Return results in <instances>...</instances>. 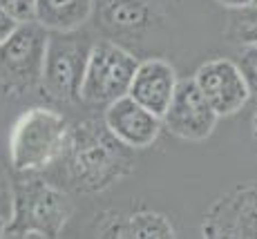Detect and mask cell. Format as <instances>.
<instances>
[{
  "mask_svg": "<svg viewBox=\"0 0 257 239\" xmlns=\"http://www.w3.org/2000/svg\"><path fill=\"white\" fill-rule=\"evenodd\" d=\"M67 123L58 112L32 107L18 118L12 132V166L18 172L43 170L63 152Z\"/></svg>",
  "mask_w": 257,
  "mask_h": 239,
  "instance_id": "6da1fadb",
  "label": "cell"
},
{
  "mask_svg": "<svg viewBox=\"0 0 257 239\" xmlns=\"http://www.w3.org/2000/svg\"><path fill=\"white\" fill-rule=\"evenodd\" d=\"M70 201L63 192L54 190L43 181L21 183L14 199V221L5 232L21 237H56L70 217Z\"/></svg>",
  "mask_w": 257,
  "mask_h": 239,
  "instance_id": "7a4b0ae2",
  "label": "cell"
},
{
  "mask_svg": "<svg viewBox=\"0 0 257 239\" xmlns=\"http://www.w3.org/2000/svg\"><path fill=\"white\" fill-rule=\"evenodd\" d=\"M139 67L137 58L112 43H98L87 58L81 98L92 105H110L130 92L132 78Z\"/></svg>",
  "mask_w": 257,
  "mask_h": 239,
  "instance_id": "3957f363",
  "label": "cell"
},
{
  "mask_svg": "<svg viewBox=\"0 0 257 239\" xmlns=\"http://www.w3.org/2000/svg\"><path fill=\"white\" fill-rule=\"evenodd\" d=\"M47 41L41 23H21L0 45V78L18 89L34 87L43 81Z\"/></svg>",
  "mask_w": 257,
  "mask_h": 239,
  "instance_id": "277c9868",
  "label": "cell"
},
{
  "mask_svg": "<svg viewBox=\"0 0 257 239\" xmlns=\"http://www.w3.org/2000/svg\"><path fill=\"white\" fill-rule=\"evenodd\" d=\"M90 123L78 126V132L72 143V172L74 183L78 188H103L118 177V163L123 161V154L118 152L121 141L110 134V139L103 132L90 130Z\"/></svg>",
  "mask_w": 257,
  "mask_h": 239,
  "instance_id": "5b68a950",
  "label": "cell"
},
{
  "mask_svg": "<svg viewBox=\"0 0 257 239\" xmlns=\"http://www.w3.org/2000/svg\"><path fill=\"white\" fill-rule=\"evenodd\" d=\"M92 47L94 45H90L85 36H54L47 41L43 83L54 98L61 101L81 98V85Z\"/></svg>",
  "mask_w": 257,
  "mask_h": 239,
  "instance_id": "8992f818",
  "label": "cell"
},
{
  "mask_svg": "<svg viewBox=\"0 0 257 239\" xmlns=\"http://www.w3.org/2000/svg\"><path fill=\"white\" fill-rule=\"evenodd\" d=\"M217 118L219 114L206 101V96L192 78V81L177 83L175 96H172L161 121L175 137L186 139V141H201V139L210 137V132L215 130Z\"/></svg>",
  "mask_w": 257,
  "mask_h": 239,
  "instance_id": "52a82bcc",
  "label": "cell"
},
{
  "mask_svg": "<svg viewBox=\"0 0 257 239\" xmlns=\"http://www.w3.org/2000/svg\"><path fill=\"white\" fill-rule=\"evenodd\" d=\"M195 83L219 116L235 114L250 98L248 85H246L239 65L233 61H226V58H215V61L204 63L197 69Z\"/></svg>",
  "mask_w": 257,
  "mask_h": 239,
  "instance_id": "ba28073f",
  "label": "cell"
},
{
  "mask_svg": "<svg viewBox=\"0 0 257 239\" xmlns=\"http://www.w3.org/2000/svg\"><path fill=\"white\" fill-rule=\"evenodd\" d=\"M161 116L137 103L130 94L116 98L105 109V128L125 148H148L152 146L161 130Z\"/></svg>",
  "mask_w": 257,
  "mask_h": 239,
  "instance_id": "9c48e42d",
  "label": "cell"
},
{
  "mask_svg": "<svg viewBox=\"0 0 257 239\" xmlns=\"http://www.w3.org/2000/svg\"><path fill=\"white\" fill-rule=\"evenodd\" d=\"M177 74L172 65L159 58H150V61L139 63L130 85V96L157 116H164L168 105H170L172 96L177 89Z\"/></svg>",
  "mask_w": 257,
  "mask_h": 239,
  "instance_id": "30bf717a",
  "label": "cell"
},
{
  "mask_svg": "<svg viewBox=\"0 0 257 239\" xmlns=\"http://www.w3.org/2000/svg\"><path fill=\"white\" fill-rule=\"evenodd\" d=\"M92 0H36V23L54 32H74L90 18Z\"/></svg>",
  "mask_w": 257,
  "mask_h": 239,
  "instance_id": "8fae6325",
  "label": "cell"
},
{
  "mask_svg": "<svg viewBox=\"0 0 257 239\" xmlns=\"http://www.w3.org/2000/svg\"><path fill=\"white\" fill-rule=\"evenodd\" d=\"M237 65H239L241 74H244L250 98L257 103V43H248V47L241 52V58Z\"/></svg>",
  "mask_w": 257,
  "mask_h": 239,
  "instance_id": "7c38bea8",
  "label": "cell"
},
{
  "mask_svg": "<svg viewBox=\"0 0 257 239\" xmlns=\"http://www.w3.org/2000/svg\"><path fill=\"white\" fill-rule=\"evenodd\" d=\"M0 9L18 23L36 21V0H0Z\"/></svg>",
  "mask_w": 257,
  "mask_h": 239,
  "instance_id": "4fadbf2b",
  "label": "cell"
},
{
  "mask_svg": "<svg viewBox=\"0 0 257 239\" xmlns=\"http://www.w3.org/2000/svg\"><path fill=\"white\" fill-rule=\"evenodd\" d=\"M239 41L246 43H257V12L255 14H244L239 23Z\"/></svg>",
  "mask_w": 257,
  "mask_h": 239,
  "instance_id": "5bb4252c",
  "label": "cell"
},
{
  "mask_svg": "<svg viewBox=\"0 0 257 239\" xmlns=\"http://www.w3.org/2000/svg\"><path fill=\"white\" fill-rule=\"evenodd\" d=\"M12 215H14V201H12V195H9L7 183H5L3 172H0V217L9 223Z\"/></svg>",
  "mask_w": 257,
  "mask_h": 239,
  "instance_id": "9a60e30c",
  "label": "cell"
},
{
  "mask_svg": "<svg viewBox=\"0 0 257 239\" xmlns=\"http://www.w3.org/2000/svg\"><path fill=\"white\" fill-rule=\"evenodd\" d=\"M18 21H14L12 16H9L7 12H5V9H0V45H3L5 41H7L9 36H12L14 34V29L18 27Z\"/></svg>",
  "mask_w": 257,
  "mask_h": 239,
  "instance_id": "2e32d148",
  "label": "cell"
},
{
  "mask_svg": "<svg viewBox=\"0 0 257 239\" xmlns=\"http://www.w3.org/2000/svg\"><path fill=\"white\" fill-rule=\"evenodd\" d=\"M221 5H226V7H235V9H244V7H250L253 5V0H219Z\"/></svg>",
  "mask_w": 257,
  "mask_h": 239,
  "instance_id": "e0dca14e",
  "label": "cell"
},
{
  "mask_svg": "<svg viewBox=\"0 0 257 239\" xmlns=\"http://www.w3.org/2000/svg\"><path fill=\"white\" fill-rule=\"evenodd\" d=\"M253 137L257 139V109H255V114H253Z\"/></svg>",
  "mask_w": 257,
  "mask_h": 239,
  "instance_id": "ac0fdd59",
  "label": "cell"
},
{
  "mask_svg": "<svg viewBox=\"0 0 257 239\" xmlns=\"http://www.w3.org/2000/svg\"><path fill=\"white\" fill-rule=\"evenodd\" d=\"M5 226H7V221H5V219L0 217V232H5Z\"/></svg>",
  "mask_w": 257,
  "mask_h": 239,
  "instance_id": "d6986e66",
  "label": "cell"
},
{
  "mask_svg": "<svg viewBox=\"0 0 257 239\" xmlns=\"http://www.w3.org/2000/svg\"><path fill=\"white\" fill-rule=\"evenodd\" d=\"M253 7H255V9H257V0H253Z\"/></svg>",
  "mask_w": 257,
  "mask_h": 239,
  "instance_id": "ffe728a7",
  "label": "cell"
}]
</instances>
